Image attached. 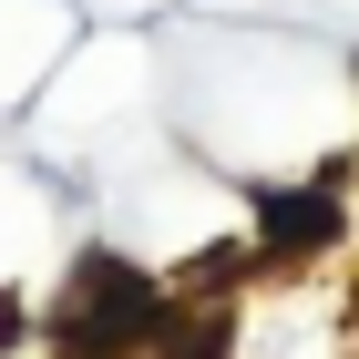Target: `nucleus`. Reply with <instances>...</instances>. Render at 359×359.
<instances>
[{
	"instance_id": "1",
	"label": "nucleus",
	"mask_w": 359,
	"mask_h": 359,
	"mask_svg": "<svg viewBox=\"0 0 359 359\" xmlns=\"http://www.w3.org/2000/svg\"><path fill=\"white\" fill-rule=\"evenodd\" d=\"M52 329H62V349H72V359H123V349L154 339V287H144L123 257H83Z\"/></svg>"
},
{
	"instance_id": "4",
	"label": "nucleus",
	"mask_w": 359,
	"mask_h": 359,
	"mask_svg": "<svg viewBox=\"0 0 359 359\" xmlns=\"http://www.w3.org/2000/svg\"><path fill=\"white\" fill-rule=\"evenodd\" d=\"M11 329H21V308H11V298H0V349H11Z\"/></svg>"
},
{
	"instance_id": "2",
	"label": "nucleus",
	"mask_w": 359,
	"mask_h": 359,
	"mask_svg": "<svg viewBox=\"0 0 359 359\" xmlns=\"http://www.w3.org/2000/svg\"><path fill=\"white\" fill-rule=\"evenodd\" d=\"M339 205L329 195H267V247H329Z\"/></svg>"
},
{
	"instance_id": "3",
	"label": "nucleus",
	"mask_w": 359,
	"mask_h": 359,
	"mask_svg": "<svg viewBox=\"0 0 359 359\" xmlns=\"http://www.w3.org/2000/svg\"><path fill=\"white\" fill-rule=\"evenodd\" d=\"M154 359H226V318H185V329H175Z\"/></svg>"
}]
</instances>
